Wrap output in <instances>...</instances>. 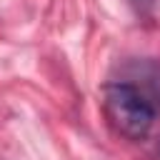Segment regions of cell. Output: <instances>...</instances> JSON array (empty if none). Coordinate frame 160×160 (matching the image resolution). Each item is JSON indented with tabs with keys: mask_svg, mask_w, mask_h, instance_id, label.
I'll return each instance as SVG.
<instances>
[{
	"mask_svg": "<svg viewBox=\"0 0 160 160\" xmlns=\"http://www.w3.org/2000/svg\"><path fill=\"white\" fill-rule=\"evenodd\" d=\"M102 110L115 132L140 140L150 132L155 122V105L128 80H118L105 85L102 90Z\"/></svg>",
	"mask_w": 160,
	"mask_h": 160,
	"instance_id": "1",
	"label": "cell"
},
{
	"mask_svg": "<svg viewBox=\"0 0 160 160\" xmlns=\"http://www.w3.org/2000/svg\"><path fill=\"white\" fill-rule=\"evenodd\" d=\"M128 82H132L152 105L160 102V65L158 62H140Z\"/></svg>",
	"mask_w": 160,
	"mask_h": 160,
	"instance_id": "2",
	"label": "cell"
},
{
	"mask_svg": "<svg viewBox=\"0 0 160 160\" xmlns=\"http://www.w3.org/2000/svg\"><path fill=\"white\" fill-rule=\"evenodd\" d=\"M155 155H158V160H160V140H158V145H155Z\"/></svg>",
	"mask_w": 160,
	"mask_h": 160,
	"instance_id": "3",
	"label": "cell"
}]
</instances>
